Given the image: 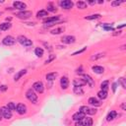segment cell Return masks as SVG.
Segmentation results:
<instances>
[{"label":"cell","mask_w":126,"mask_h":126,"mask_svg":"<svg viewBox=\"0 0 126 126\" xmlns=\"http://www.w3.org/2000/svg\"><path fill=\"white\" fill-rule=\"evenodd\" d=\"M13 6L18 9V10H22V11H25V9L27 7V5L24 3V2H20V1H15L13 2Z\"/></svg>","instance_id":"5bb4252c"},{"label":"cell","mask_w":126,"mask_h":126,"mask_svg":"<svg viewBox=\"0 0 126 126\" xmlns=\"http://www.w3.org/2000/svg\"><path fill=\"white\" fill-rule=\"evenodd\" d=\"M96 113H97V109L96 108L89 107L88 110H87V114H89V115H94V114H96Z\"/></svg>","instance_id":"e575fe53"},{"label":"cell","mask_w":126,"mask_h":126,"mask_svg":"<svg viewBox=\"0 0 126 126\" xmlns=\"http://www.w3.org/2000/svg\"><path fill=\"white\" fill-rule=\"evenodd\" d=\"M26 97H27V99L30 101H32L33 103H37V101H38V94L34 92V90L29 89L27 91V93H26Z\"/></svg>","instance_id":"6da1fadb"},{"label":"cell","mask_w":126,"mask_h":126,"mask_svg":"<svg viewBox=\"0 0 126 126\" xmlns=\"http://www.w3.org/2000/svg\"><path fill=\"white\" fill-rule=\"evenodd\" d=\"M54 59H55V55H52V54H51V55H49V57H48V58L45 60L44 64H49V63H50L51 61H53Z\"/></svg>","instance_id":"d590c367"},{"label":"cell","mask_w":126,"mask_h":126,"mask_svg":"<svg viewBox=\"0 0 126 126\" xmlns=\"http://www.w3.org/2000/svg\"><path fill=\"white\" fill-rule=\"evenodd\" d=\"M16 110H17V112L19 114H25L27 112V107L24 103H19L16 107Z\"/></svg>","instance_id":"8fae6325"},{"label":"cell","mask_w":126,"mask_h":126,"mask_svg":"<svg viewBox=\"0 0 126 126\" xmlns=\"http://www.w3.org/2000/svg\"><path fill=\"white\" fill-rule=\"evenodd\" d=\"M60 86L63 90H66L69 87V80L67 77H62L60 79Z\"/></svg>","instance_id":"4fadbf2b"},{"label":"cell","mask_w":126,"mask_h":126,"mask_svg":"<svg viewBox=\"0 0 126 126\" xmlns=\"http://www.w3.org/2000/svg\"><path fill=\"white\" fill-rule=\"evenodd\" d=\"M92 69H93V71H94V73H97V74H102V73L104 72V68L101 67V66H98V65L93 66Z\"/></svg>","instance_id":"ffe728a7"},{"label":"cell","mask_w":126,"mask_h":126,"mask_svg":"<svg viewBox=\"0 0 126 126\" xmlns=\"http://www.w3.org/2000/svg\"><path fill=\"white\" fill-rule=\"evenodd\" d=\"M74 93L76 94H84V91H83V89H82V87H74Z\"/></svg>","instance_id":"4dcf8cb0"},{"label":"cell","mask_w":126,"mask_h":126,"mask_svg":"<svg viewBox=\"0 0 126 126\" xmlns=\"http://www.w3.org/2000/svg\"><path fill=\"white\" fill-rule=\"evenodd\" d=\"M56 10H57V9H56L53 5H52L51 3H49V4L47 5V12H48V11H50V12H56Z\"/></svg>","instance_id":"836d02e7"},{"label":"cell","mask_w":126,"mask_h":126,"mask_svg":"<svg viewBox=\"0 0 126 126\" xmlns=\"http://www.w3.org/2000/svg\"><path fill=\"white\" fill-rule=\"evenodd\" d=\"M92 125H93V119L91 117L84 118V126H92Z\"/></svg>","instance_id":"d4e9b609"},{"label":"cell","mask_w":126,"mask_h":126,"mask_svg":"<svg viewBox=\"0 0 126 126\" xmlns=\"http://www.w3.org/2000/svg\"><path fill=\"white\" fill-rule=\"evenodd\" d=\"M104 56V53H98V54H94L91 57V60H98L100 58H102Z\"/></svg>","instance_id":"f546056e"},{"label":"cell","mask_w":126,"mask_h":126,"mask_svg":"<svg viewBox=\"0 0 126 126\" xmlns=\"http://www.w3.org/2000/svg\"><path fill=\"white\" fill-rule=\"evenodd\" d=\"M101 18V15L100 14H93V15H90V16H87L85 19L86 20H97Z\"/></svg>","instance_id":"f1b7e54d"},{"label":"cell","mask_w":126,"mask_h":126,"mask_svg":"<svg viewBox=\"0 0 126 126\" xmlns=\"http://www.w3.org/2000/svg\"><path fill=\"white\" fill-rule=\"evenodd\" d=\"M35 54L38 57H43V55H44V49L41 48V47H37L35 49Z\"/></svg>","instance_id":"cb8c5ba5"},{"label":"cell","mask_w":126,"mask_h":126,"mask_svg":"<svg viewBox=\"0 0 126 126\" xmlns=\"http://www.w3.org/2000/svg\"><path fill=\"white\" fill-rule=\"evenodd\" d=\"M11 26L12 25L10 23H2V24H0V31H7L11 28Z\"/></svg>","instance_id":"7402d4cb"},{"label":"cell","mask_w":126,"mask_h":126,"mask_svg":"<svg viewBox=\"0 0 126 126\" xmlns=\"http://www.w3.org/2000/svg\"><path fill=\"white\" fill-rule=\"evenodd\" d=\"M17 41L20 44H22L24 46H31V45H33V41H32L31 39H29L28 38L24 37V36H19L17 38Z\"/></svg>","instance_id":"7a4b0ae2"},{"label":"cell","mask_w":126,"mask_h":126,"mask_svg":"<svg viewBox=\"0 0 126 126\" xmlns=\"http://www.w3.org/2000/svg\"><path fill=\"white\" fill-rule=\"evenodd\" d=\"M98 97L101 100H106L107 98V91H100L98 93Z\"/></svg>","instance_id":"44dd1931"},{"label":"cell","mask_w":126,"mask_h":126,"mask_svg":"<svg viewBox=\"0 0 126 126\" xmlns=\"http://www.w3.org/2000/svg\"><path fill=\"white\" fill-rule=\"evenodd\" d=\"M89 3H90V4H94V3H96V1H90Z\"/></svg>","instance_id":"f6af8a7d"},{"label":"cell","mask_w":126,"mask_h":126,"mask_svg":"<svg viewBox=\"0 0 126 126\" xmlns=\"http://www.w3.org/2000/svg\"><path fill=\"white\" fill-rule=\"evenodd\" d=\"M76 5H77V7L79 9H85V8H87V3L85 1H78L76 3Z\"/></svg>","instance_id":"83f0119b"},{"label":"cell","mask_w":126,"mask_h":126,"mask_svg":"<svg viewBox=\"0 0 126 126\" xmlns=\"http://www.w3.org/2000/svg\"><path fill=\"white\" fill-rule=\"evenodd\" d=\"M15 43H16V39L12 36H7L2 40V44L6 46H12V45L15 44Z\"/></svg>","instance_id":"277c9868"},{"label":"cell","mask_w":126,"mask_h":126,"mask_svg":"<svg viewBox=\"0 0 126 126\" xmlns=\"http://www.w3.org/2000/svg\"><path fill=\"white\" fill-rule=\"evenodd\" d=\"M17 18H19V19H23V20H26V19H29L30 17H32V12L31 11H21V12H19L17 15Z\"/></svg>","instance_id":"9c48e42d"},{"label":"cell","mask_w":126,"mask_h":126,"mask_svg":"<svg viewBox=\"0 0 126 126\" xmlns=\"http://www.w3.org/2000/svg\"><path fill=\"white\" fill-rule=\"evenodd\" d=\"M88 102L91 104V106H93V107H101V101H99L97 98H94V97L90 98L89 101H88Z\"/></svg>","instance_id":"7c38bea8"},{"label":"cell","mask_w":126,"mask_h":126,"mask_svg":"<svg viewBox=\"0 0 126 126\" xmlns=\"http://www.w3.org/2000/svg\"><path fill=\"white\" fill-rule=\"evenodd\" d=\"M59 21V16H53L44 19V24H55Z\"/></svg>","instance_id":"9a60e30c"},{"label":"cell","mask_w":126,"mask_h":126,"mask_svg":"<svg viewBox=\"0 0 126 126\" xmlns=\"http://www.w3.org/2000/svg\"><path fill=\"white\" fill-rule=\"evenodd\" d=\"M8 109H10L11 111H13V110H16V104L14 103V102H8V104H7V107H6Z\"/></svg>","instance_id":"1f68e13d"},{"label":"cell","mask_w":126,"mask_h":126,"mask_svg":"<svg viewBox=\"0 0 126 126\" xmlns=\"http://www.w3.org/2000/svg\"><path fill=\"white\" fill-rule=\"evenodd\" d=\"M86 49H87V47L85 46V47H83V48H82V49H80V50H77V51H75V52H74V53H73L72 55H73V56H75V55H78V54H81V53H83V52H84V51H85Z\"/></svg>","instance_id":"8d00e7d4"},{"label":"cell","mask_w":126,"mask_h":126,"mask_svg":"<svg viewBox=\"0 0 126 126\" xmlns=\"http://www.w3.org/2000/svg\"><path fill=\"white\" fill-rule=\"evenodd\" d=\"M84 118H85V113L80 112V111L74 113V114H73V116H72V119L74 120V121H81Z\"/></svg>","instance_id":"30bf717a"},{"label":"cell","mask_w":126,"mask_h":126,"mask_svg":"<svg viewBox=\"0 0 126 126\" xmlns=\"http://www.w3.org/2000/svg\"><path fill=\"white\" fill-rule=\"evenodd\" d=\"M58 76V73L57 72H51V73H48V74H46L45 78L47 81H53L55 80V78Z\"/></svg>","instance_id":"ac0fdd59"},{"label":"cell","mask_w":126,"mask_h":126,"mask_svg":"<svg viewBox=\"0 0 126 126\" xmlns=\"http://www.w3.org/2000/svg\"><path fill=\"white\" fill-rule=\"evenodd\" d=\"M116 87H117V83H113L112 84V91H113V93H115V91H116Z\"/></svg>","instance_id":"b9f144b4"},{"label":"cell","mask_w":126,"mask_h":126,"mask_svg":"<svg viewBox=\"0 0 126 126\" xmlns=\"http://www.w3.org/2000/svg\"><path fill=\"white\" fill-rule=\"evenodd\" d=\"M116 116H117V112L114 111V110H111V111L107 114V121H112L114 118H116Z\"/></svg>","instance_id":"d6986e66"},{"label":"cell","mask_w":126,"mask_h":126,"mask_svg":"<svg viewBox=\"0 0 126 126\" xmlns=\"http://www.w3.org/2000/svg\"><path fill=\"white\" fill-rule=\"evenodd\" d=\"M33 89L38 94H43L44 91V85L41 81H38V82H35L33 84Z\"/></svg>","instance_id":"3957f363"},{"label":"cell","mask_w":126,"mask_h":126,"mask_svg":"<svg viewBox=\"0 0 126 126\" xmlns=\"http://www.w3.org/2000/svg\"><path fill=\"white\" fill-rule=\"evenodd\" d=\"M76 73H77V74H82V73H83V67L80 66L79 68H77L76 69Z\"/></svg>","instance_id":"ab89813d"},{"label":"cell","mask_w":126,"mask_h":126,"mask_svg":"<svg viewBox=\"0 0 126 126\" xmlns=\"http://www.w3.org/2000/svg\"><path fill=\"white\" fill-rule=\"evenodd\" d=\"M119 83L121 84V86H122V88H123V89H126V83H125V78L121 77V78L119 79Z\"/></svg>","instance_id":"74e56055"},{"label":"cell","mask_w":126,"mask_h":126,"mask_svg":"<svg viewBox=\"0 0 126 126\" xmlns=\"http://www.w3.org/2000/svg\"><path fill=\"white\" fill-rule=\"evenodd\" d=\"M123 1H112L111 2V6L112 7H116V6H119Z\"/></svg>","instance_id":"f35d334b"},{"label":"cell","mask_w":126,"mask_h":126,"mask_svg":"<svg viewBox=\"0 0 126 126\" xmlns=\"http://www.w3.org/2000/svg\"><path fill=\"white\" fill-rule=\"evenodd\" d=\"M73 85H74V87H83L86 85V83L83 79H75L73 81Z\"/></svg>","instance_id":"e0dca14e"},{"label":"cell","mask_w":126,"mask_h":126,"mask_svg":"<svg viewBox=\"0 0 126 126\" xmlns=\"http://www.w3.org/2000/svg\"><path fill=\"white\" fill-rule=\"evenodd\" d=\"M61 41H62V44H74L76 41V38L73 37V36H64V37L61 38Z\"/></svg>","instance_id":"8992f818"},{"label":"cell","mask_w":126,"mask_h":126,"mask_svg":"<svg viewBox=\"0 0 126 126\" xmlns=\"http://www.w3.org/2000/svg\"><path fill=\"white\" fill-rule=\"evenodd\" d=\"M2 119V114H1V112H0V120Z\"/></svg>","instance_id":"bcb514c9"},{"label":"cell","mask_w":126,"mask_h":126,"mask_svg":"<svg viewBox=\"0 0 126 126\" xmlns=\"http://www.w3.org/2000/svg\"><path fill=\"white\" fill-rule=\"evenodd\" d=\"M101 91H107V89H108V81H103L101 84Z\"/></svg>","instance_id":"484cf974"},{"label":"cell","mask_w":126,"mask_h":126,"mask_svg":"<svg viewBox=\"0 0 126 126\" xmlns=\"http://www.w3.org/2000/svg\"><path fill=\"white\" fill-rule=\"evenodd\" d=\"M0 112H1L2 116L5 118V119H10L12 117V111L8 109L7 107H0Z\"/></svg>","instance_id":"52a82bcc"},{"label":"cell","mask_w":126,"mask_h":126,"mask_svg":"<svg viewBox=\"0 0 126 126\" xmlns=\"http://www.w3.org/2000/svg\"><path fill=\"white\" fill-rule=\"evenodd\" d=\"M121 107H122V109H124V110H125V104H124V103L121 106Z\"/></svg>","instance_id":"ee69618b"},{"label":"cell","mask_w":126,"mask_h":126,"mask_svg":"<svg viewBox=\"0 0 126 126\" xmlns=\"http://www.w3.org/2000/svg\"><path fill=\"white\" fill-rule=\"evenodd\" d=\"M7 86H5V85H1L0 86V91L1 92H5V91H7Z\"/></svg>","instance_id":"60d3db41"},{"label":"cell","mask_w":126,"mask_h":126,"mask_svg":"<svg viewBox=\"0 0 126 126\" xmlns=\"http://www.w3.org/2000/svg\"><path fill=\"white\" fill-rule=\"evenodd\" d=\"M0 34H1V32H0Z\"/></svg>","instance_id":"7dc6e473"},{"label":"cell","mask_w":126,"mask_h":126,"mask_svg":"<svg viewBox=\"0 0 126 126\" xmlns=\"http://www.w3.org/2000/svg\"><path fill=\"white\" fill-rule=\"evenodd\" d=\"M46 16H48V12L46 10H40V11H38L37 13L38 18H44V17H46Z\"/></svg>","instance_id":"603a6c76"},{"label":"cell","mask_w":126,"mask_h":126,"mask_svg":"<svg viewBox=\"0 0 126 126\" xmlns=\"http://www.w3.org/2000/svg\"><path fill=\"white\" fill-rule=\"evenodd\" d=\"M102 28H103V30H106V31H111V32L114 30V28L110 24H103Z\"/></svg>","instance_id":"d6a6232c"},{"label":"cell","mask_w":126,"mask_h":126,"mask_svg":"<svg viewBox=\"0 0 126 126\" xmlns=\"http://www.w3.org/2000/svg\"><path fill=\"white\" fill-rule=\"evenodd\" d=\"M82 79H83L84 81H85L86 85L90 86L91 88H93V87L94 86V79H93V78H92L90 75H88V74H84Z\"/></svg>","instance_id":"ba28073f"},{"label":"cell","mask_w":126,"mask_h":126,"mask_svg":"<svg viewBox=\"0 0 126 126\" xmlns=\"http://www.w3.org/2000/svg\"><path fill=\"white\" fill-rule=\"evenodd\" d=\"M59 5H60V7H62L63 9L69 10V9H72V8H73V6H74V3H73L72 1H70V0H61V1H59Z\"/></svg>","instance_id":"5b68a950"},{"label":"cell","mask_w":126,"mask_h":126,"mask_svg":"<svg viewBox=\"0 0 126 126\" xmlns=\"http://www.w3.org/2000/svg\"><path fill=\"white\" fill-rule=\"evenodd\" d=\"M75 126H84V123L82 121H76Z\"/></svg>","instance_id":"7bdbcfd3"},{"label":"cell","mask_w":126,"mask_h":126,"mask_svg":"<svg viewBox=\"0 0 126 126\" xmlns=\"http://www.w3.org/2000/svg\"><path fill=\"white\" fill-rule=\"evenodd\" d=\"M27 74V70L26 69H23V70H20L17 74L15 75V77H14V81L15 82H17V81H19L20 79H21V77H23L24 75H26Z\"/></svg>","instance_id":"2e32d148"},{"label":"cell","mask_w":126,"mask_h":126,"mask_svg":"<svg viewBox=\"0 0 126 126\" xmlns=\"http://www.w3.org/2000/svg\"><path fill=\"white\" fill-rule=\"evenodd\" d=\"M64 31V28H57V29H54V30H52L50 33L52 34V35H59V34H61L62 32Z\"/></svg>","instance_id":"4316f807"}]
</instances>
